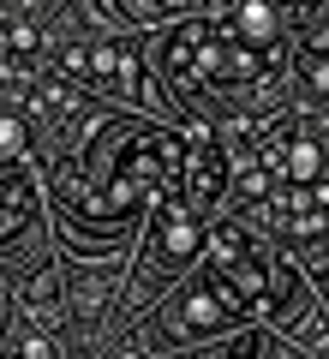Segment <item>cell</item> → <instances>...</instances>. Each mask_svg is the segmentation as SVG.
<instances>
[{
  "label": "cell",
  "instance_id": "obj_12",
  "mask_svg": "<svg viewBox=\"0 0 329 359\" xmlns=\"http://www.w3.org/2000/svg\"><path fill=\"white\" fill-rule=\"evenodd\" d=\"M18 150H25V126L18 114H6V162H18Z\"/></svg>",
  "mask_w": 329,
  "mask_h": 359
},
{
  "label": "cell",
  "instance_id": "obj_14",
  "mask_svg": "<svg viewBox=\"0 0 329 359\" xmlns=\"http://www.w3.org/2000/svg\"><path fill=\"white\" fill-rule=\"evenodd\" d=\"M150 6H162V13H186V6H203V0H150Z\"/></svg>",
  "mask_w": 329,
  "mask_h": 359
},
{
  "label": "cell",
  "instance_id": "obj_7",
  "mask_svg": "<svg viewBox=\"0 0 329 359\" xmlns=\"http://www.w3.org/2000/svg\"><path fill=\"white\" fill-rule=\"evenodd\" d=\"M36 216V192H30V174L18 162H6V233H18V222Z\"/></svg>",
  "mask_w": 329,
  "mask_h": 359
},
{
  "label": "cell",
  "instance_id": "obj_10",
  "mask_svg": "<svg viewBox=\"0 0 329 359\" xmlns=\"http://www.w3.org/2000/svg\"><path fill=\"white\" fill-rule=\"evenodd\" d=\"M300 257H305V276H311V282H323V287H329V245H323V240H311V245H305Z\"/></svg>",
  "mask_w": 329,
  "mask_h": 359
},
{
  "label": "cell",
  "instance_id": "obj_3",
  "mask_svg": "<svg viewBox=\"0 0 329 359\" xmlns=\"http://www.w3.org/2000/svg\"><path fill=\"white\" fill-rule=\"evenodd\" d=\"M180 318L168 323V335H210V330H228V323H240L246 311H252V299L240 294L234 282H222V276H210L203 287H192L186 299H180Z\"/></svg>",
  "mask_w": 329,
  "mask_h": 359
},
{
  "label": "cell",
  "instance_id": "obj_6",
  "mask_svg": "<svg viewBox=\"0 0 329 359\" xmlns=\"http://www.w3.org/2000/svg\"><path fill=\"white\" fill-rule=\"evenodd\" d=\"M234 42H252V48H276V30H281V6L276 0H240V6H234V18L228 25Z\"/></svg>",
  "mask_w": 329,
  "mask_h": 359
},
{
  "label": "cell",
  "instance_id": "obj_8",
  "mask_svg": "<svg viewBox=\"0 0 329 359\" xmlns=\"http://www.w3.org/2000/svg\"><path fill=\"white\" fill-rule=\"evenodd\" d=\"M281 174H288L293 186H317V180H323V150H317L311 138H293V144H288V162H281Z\"/></svg>",
  "mask_w": 329,
  "mask_h": 359
},
{
  "label": "cell",
  "instance_id": "obj_2",
  "mask_svg": "<svg viewBox=\"0 0 329 359\" xmlns=\"http://www.w3.org/2000/svg\"><path fill=\"white\" fill-rule=\"evenodd\" d=\"M210 276L234 282L252 306L269 294V282H276V276H269V264H264V252L252 245V233H246L240 222H222V228L210 233Z\"/></svg>",
  "mask_w": 329,
  "mask_h": 359
},
{
  "label": "cell",
  "instance_id": "obj_9",
  "mask_svg": "<svg viewBox=\"0 0 329 359\" xmlns=\"http://www.w3.org/2000/svg\"><path fill=\"white\" fill-rule=\"evenodd\" d=\"M300 84H305V96H329V48H305Z\"/></svg>",
  "mask_w": 329,
  "mask_h": 359
},
{
  "label": "cell",
  "instance_id": "obj_4",
  "mask_svg": "<svg viewBox=\"0 0 329 359\" xmlns=\"http://www.w3.org/2000/svg\"><path fill=\"white\" fill-rule=\"evenodd\" d=\"M228 192V156L215 150V144H203V150L186 156V174H180V198H186L192 210H215V198Z\"/></svg>",
  "mask_w": 329,
  "mask_h": 359
},
{
  "label": "cell",
  "instance_id": "obj_5",
  "mask_svg": "<svg viewBox=\"0 0 329 359\" xmlns=\"http://www.w3.org/2000/svg\"><path fill=\"white\" fill-rule=\"evenodd\" d=\"M84 78L102 84V90H120V96H138V48H132V42L84 48Z\"/></svg>",
  "mask_w": 329,
  "mask_h": 359
},
{
  "label": "cell",
  "instance_id": "obj_13",
  "mask_svg": "<svg viewBox=\"0 0 329 359\" xmlns=\"http://www.w3.org/2000/svg\"><path fill=\"white\" fill-rule=\"evenodd\" d=\"M13 359H48V341H42V335H25V341L13 347Z\"/></svg>",
  "mask_w": 329,
  "mask_h": 359
},
{
  "label": "cell",
  "instance_id": "obj_1",
  "mask_svg": "<svg viewBox=\"0 0 329 359\" xmlns=\"http://www.w3.org/2000/svg\"><path fill=\"white\" fill-rule=\"evenodd\" d=\"M203 240H210V233H203V216L186 204V198H168V204H156V228H150L144 264H150L156 282H168V276H180V269L203 252Z\"/></svg>",
  "mask_w": 329,
  "mask_h": 359
},
{
  "label": "cell",
  "instance_id": "obj_16",
  "mask_svg": "<svg viewBox=\"0 0 329 359\" xmlns=\"http://www.w3.org/2000/svg\"><path fill=\"white\" fill-rule=\"evenodd\" d=\"M72 359H84V353H72Z\"/></svg>",
  "mask_w": 329,
  "mask_h": 359
},
{
  "label": "cell",
  "instance_id": "obj_15",
  "mask_svg": "<svg viewBox=\"0 0 329 359\" xmlns=\"http://www.w3.org/2000/svg\"><path fill=\"white\" fill-rule=\"evenodd\" d=\"M120 359H144V353H120Z\"/></svg>",
  "mask_w": 329,
  "mask_h": 359
},
{
  "label": "cell",
  "instance_id": "obj_11",
  "mask_svg": "<svg viewBox=\"0 0 329 359\" xmlns=\"http://www.w3.org/2000/svg\"><path fill=\"white\" fill-rule=\"evenodd\" d=\"M6 48H13V54H30V48H36V25H13V30H6Z\"/></svg>",
  "mask_w": 329,
  "mask_h": 359
}]
</instances>
